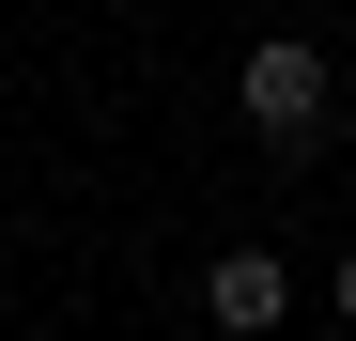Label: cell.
I'll list each match as a JSON object with an SVG mask.
<instances>
[{"mask_svg": "<svg viewBox=\"0 0 356 341\" xmlns=\"http://www.w3.org/2000/svg\"><path fill=\"white\" fill-rule=\"evenodd\" d=\"M325 109H341V78H325V47H310V31H264L248 63H232V125H248L264 155H310V140H325Z\"/></svg>", "mask_w": 356, "mask_h": 341, "instance_id": "cell-1", "label": "cell"}, {"mask_svg": "<svg viewBox=\"0 0 356 341\" xmlns=\"http://www.w3.org/2000/svg\"><path fill=\"white\" fill-rule=\"evenodd\" d=\"M202 310H217V341H279L294 264H279V248H217V264H202Z\"/></svg>", "mask_w": 356, "mask_h": 341, "instance_id": "cell-2", "label": "cell"}, {"mask_svg": "<svg viewBox=\"0 0 356 341\" xmlns=\"http://www.w3.org/2000/svg\"><path fill=\"white\" fill-rule=\"evenodd\" d=\"M341 326H356V248H341Z\"/></svg>", "mask_w": 356, "mask_h": 341, "instance_id": "cell-3", "label": "cell"}]
</instances>
